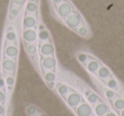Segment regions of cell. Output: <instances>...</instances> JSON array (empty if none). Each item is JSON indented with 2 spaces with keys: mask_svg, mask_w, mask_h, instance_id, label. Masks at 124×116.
I'll use <instances>...</instances> for the list:
<instances>
[{
  "mask_svg": "<svg viewBox=\"0 0 124 116\" xmlns=\"http://www.w3.org/2000/svg\"><path fill=\"white\" fill-rule=\"evenodd\" d=\"M94 112L98 116H105L109 112V108L104 102H98L94 107Z\"/></svg>",
  "mask_w": 124,
  "mask_h": 116,
  "instance_id": "14",
  "label": "cell"
},
{
  "mask_svg": "<svg viewBox=\"0 0 124 116\" xmlns=\"http://www.w3.org/2000/svg\"><path fill=\"white\" fill-rule=\"evenodd\" d=\"M26 43V44L25 48H26V53H27L30 56L32 57V58H34V56H35V54L37 53V51H38L37 45L34 44V43Z\"/></svg>",
  "mask_w": 124,
  "mask_h": 116,
  "instance_id": "19",
  "label": "cell"
},
{
  "mask_svg": "<svg viewBox=\"0 0 124 116\" xmlns=\"http://www.w3.org/2000/svg\"><path fill=\"white\" fill-rule=\"evenodd\" d=\"M38 116H48V115H46L45 114H43V113H40V114H38Z\"/></svg>",
  "mask_w": 124,
  "mask_h": 116,
  "instance_id": "36",
  "label": "cell"
},
{
  "mask_svg": "<svg viewBox=\"0 0 124 116\" xmlns=\"http://www.w3.org/2000/svg\"><path fill=\"white\" fill-rule=\"evenodd\" d=\"M6 84L9 87H13L15 84V79L13 76H7L6 77Z\"/></svg>",
  "mask_w": 124,
  "mask_h": 116,
  "instance_id": "30",
  "label": "cell"
},
{
  "mask_svg": "<svg viewBox=\"0 0 124 116\" xmlns=\"http://www.w3.org/2000/svg\"><path fill=\"white\" fill-rule=\"evenodd\" d=\"M66 102L69 105V107L73 108V109H76L78 105L80 104L82 101V97L78 92H70L67 95L66 98Z\"/></svg>",
  "mask_w": 124,
  "mask_h": 116,
  "instance_id": "8",
  "label": "cell"
},
{
  "mask_svg": "<svg viewBox=\"0 0 124 116\" xmlns=\"http://www.w3.org/2000/svg\"><path fill=\"white\" fill-rule=\"evenodd\" d=\"M105 116H116V114H114V113H112V112H108Z\"/></svg>",
  "mask_w": 124,
  "mask_h": 116,
  "instance_id": "33",
  "label": "cell"
},
{
  "mask_svg": "<svg viewBox=\"0 0 124 116\" xmlns=\"http://www.w3.org/2000/svg\"><path fill=\"white\" fill-rule=\"evenodd\" d=\"M83 65H86L87 70L89 71V73L96 74L99 70V68H100V63L98 61V60L94 59V58H92V59H90L89 61L88 60V62Z\"/></svg>",
  "mask_w": 124,
  "mask_h": 116,
  "instance_id": "13",
  "label": "cell"
},
{
  "mask_svg": "<svg viewBox=\"0 0 124 116\" xmlns=\"http://www.w3.org/2000/svg\"><path fill=\"white\" fill-rule=\"evenodd\" d=\"M6 39L9 42H14L16 39V33L14 31H9L6 33Z\"/></svg>",
  "mask_w": 124,
  "mask_h": 116,
  "instance_id": "25",
  "label": "cell"
},
{
  "mask_svg": "<svg viewBox=\"0 0 124 116\" xmlns=\"http://www.w3.org/2000/svg\"><path fill=\"white\" fill-rule=\"evenodd\" d=\"M38 38L39 39L40 42L45 43V42L48 41L51 38V34H50L49 31L48 30V28L46 27L45 24L41 19L39 20V22H38Z\"/></svg>",
  "mask_w": 124,
  "mask_h": 116,
  "instance_id": "5",
  "label": "cell"
},
{
  "mask_svg": "<svg viewBox=\"0 0 124 116\" xmlns=\"http://www.w3.org/2000/svg\"><path fill=\"white\" fill-rule=\"evenodd\" d=\"M4 107H3L2 105H0V115L2 114H4Z\"/></svg>",
  "mask_w": 124,
  "mask_h": 116,
  "instance_id": "34",
  "label": "cell"
},
{
  "mask_svg": "<svg viewBox=\"0 0 124 116\" xmlns=\"http://www.w3.org/2000/svg\"><path fill=\"white\" fill-rule=\"evenodd\" d=\"M75 9H76L75 5L70 0H63L60 4H59L55 7V9L52 13L55 14V20L63 24L65 20L73 12Z\"/></svg>",
  "mask_w": 124,
  "mask_h": 116,
  "instance_id": "1",
  "label": "cell"
},
{
  "mask_svg": "<svg viewBox=\"0 0 124 116\" xmlns=\"http://www.w3.org/2000/svg\"><path fill=\"white\" fill-rule=\"evenodd\" d=\"M57 61L54 56H46L42 60V66L47 70H54L56 68Z\"/></svg>",
  "mask_w": 124,
  "mask_h": 116,
  "instance_id": "10",
  "label": "cell"
},
{
  "mask_svg": "<svg viewBox=\"0 0 124 116\" xmlns=\"http://www.w3.org/2000/svg\"><path fill=\"white\" fill-rule=\"evenodd\" d=\"M83 18V14H82L81 13L79 12V10L76 8V9L73 10V12L65 20L63 24H64L66 27L69 28L70 30L74 31L80 25Z\"/></svg>",
  "mask_w": 124,
  "mask_h": 116,
  "instance_id": "2",
  "label": "cell"
},
{
  "mask_svg": "<svg viewBox=\"0 0 124 116\" xmlns=\"http://www.w3.org/2000/svg\"><path fill=\"white\" fill-rule=\"evenodd\" d=\"M74 32H76L78 36H80L81 37L83 38H89L92 35V31L90 29L88 23L87 22V21L84 19V17L82 19L81 23L78 26V27L74 31Z\"/></svg>",
  "mask_w": 124,
  "mask_h": 116,
  "instance_id": "4",
  "label": "cell"
},
{
  "mask_svg": "<svg viewBox=\"0 0 124 116\" xmlns=\"http://www.w3.org/2000/svg\"><path fill=\"white\" fill-rule=\"evenodd\" d=\"M12 3L16 7L21 8L22 9L23 6L26 4V0H12Z\"/></svg>",
  "mask_w": 124,
  "mask_h": 116,
  "instance_id": "27",
  "label": "cell"
},
{
  "mask_svg": "<svg viewBox=\"0 0 124 116\" xmlns=\"http://www.w3.org/2000/svg\"><path fill=\"white\" fill-rule=\"evenodd\" d=\"M22 38L25 43H34L38 39V31L35 29H25L22 32Z\"/></svg>",
  "mask_w": 124,
  "mask_h": 116,
  "instance_id": "9",
  "label": "cell"
},
{
  "mask_svg": "<svg viewBox=\"0 0 124 116\" xmlns=\"http://www.w3.org/2000/svg\"><path fill=\"white\" fill-rule=\"evenodd\" d=\"M97 75L100 79L101 80H106L109 77L111 76V74H110V71L106 66H104L100 64V66L99 68L98 71H97Z\"/></svg>",
  "mask_w": 124,
  "mask_h": 116,
  "instance_id": "15",
  "label": "cell"
},
{
  "mask_svg": "<svg viewBox=\"0 0 124 116\" xmlns=\"http://www.w3.org/2000/svg\"><path fill=\"white\" fill-rule=\"evenodd\" d=\"M5 85V82H4V80L2 78V77H0V88H3Z\"/></svg>",
  "mask_w": 124,
  "mask_h": 116,
  "instance_id": "32",
  "label": "cell"
},
{
  "mask_svg": "<svg viewBox=\"0 0 124 116\" xmlns=\"http://www.w3.org/2000/svg\"><path fill=\"white\" fill-rule=\"evenodd\" d=\"M121 116H124V109H122L121 111Z\"/></svg>",
  "mask_w": 124,
  "mask_h": 116,
  "instance_id": "35",
  "label": "cell"
},
{
  "mask_svg": "<svg viewBox=\"0 0 124 116\" xmlns=\"http://www.w3.org/2000/svg\"><path fill=\"white\" fill-rule=\"evenodd\" d=\"M3 68L6 70V71H12L16 69V61L11 58H7V59H4L3 61Z\"/></svg>",
  "mask_w": 124,
  "mask_h": 116,
  "instance_id": "16",
  "label": "cell"
},
{
  "mask_svg": "<svg viewBox=\"0 0 124 116\" xmlns=\"http://www.w3.org/2000/svg\"><path fill=\"white\" fill-rule=\"evenodd\" d=\"M62 1H63V0H50V2H49V9H51L52 12H53L54 9H55V7H56V6L58 5L59 4H60Z\"/></svg>",
  "mask_w": 124,
  "mask_h": 116,
  "instance_id": "28",
  "label": "cell"
},
{
  "mask_svg": "<svg viewBox=\"0 0 124 116\" xmlns=\"http://www.w3.org/2000/svg\"><path fill=\"white\" fill-rule=\"evenodd\" d=\"M26 14H35L40 17V0H28L26 5Z\"/></svg>",
  "mask_w": 124,
  "mask_h": 116,
  "instance_id": "6",
  "label": "cell"
},
{
  "mask_svg": "<svg viewBox=\"0 0 124 116\" xmlns=\"http://www.w3.org/2000/svg\"><path fill=\"white\" fill-rule=\"evenodd\" d=\"M106 85L110 89H117L118 88V82L115 78L112 77V75L110 77V79H108V80L106 81Z\"/></svg>",
  "mask_w": 124,
  "mask_h": 116,
  "instance_id": "20",
  "label": "cell"
},
{
  "mask_svg": "<svg viewBox=\"0 0 124 116\" xmlns=\"http://www.w3.org/2000/svg\"><path fill=\"white\" fill-rule=\"evenodd\" d=\"M78 59L81 64L85 65L88 60V55L86 54V53H80L78 54Z\"/></svg>",
  "mask_w": 124,
  "mask_h": 116,
  "instance_id": "23",
  "label": "cell"
},
{
  "mask_svg": "<svg viewBox=\"0 0 124 116\" xmlns=\"http://www.w3.org/2000/svg\"><path fill=\"white\" fill-rule=\"evenodd\" d=\"M37 111H38V109L33 105H30L26 108V114H27L29 116L35 115V114H37Z\"/></svg>",
  "mask_w": 124,
  "mask_h": 116,
  "instance_id": "26",
  "label": "cell"
},
{
  "mask_svg": "<svg viewBox=\"0 0 124 116\" xmlns=\"http://www.w3.org/2000/svg\"><path fill=\"white\" fill-rule=\"evenodd\" d=\"M99 99H100L99 96L97 95L95 92H92L90 95H88V97H87V100H88V102H89V103H91V104L96 103V102L99 101Z\"/></svg>",
  "mask_w": 124,
  "mask_h": 116,
  "instance_id": "21",
  "label": "cell"
},
{
  "mask_svg": "<svg viewBox=\"0 0 124 116\" xmlns=\"http://www.w3.org/2000/svg\"><path fill=\"white\" fill-rule=\"evenodd\" d=\"M43 79L46 81V84L50 89H53L55 87V80H56V74L54 70H48L43 73Z\"/></svg>",
  "mask_w": 124,
  "mask_h": 116,
  "instance_id": "12",
  "label": "cell"
},
{
  "mask_svg": "<svg viewBox=\"0 0 124 116\" xmlns=\"http://www.w3.org/2000/svg\"><path fill=\"white\" fill-rule=\"evenodd\" d=\"M40 19H41V16L38 17L35 14H26L22 21L23 27H24V29H32V28L35 29L38 27Z\"/></svg>",
  "mask_w": 124,
  "mask_h": 116,
  "instance_id": "3",
  "label": "cell"
},
{
  "mask_svg": "<svg viewBox=\"0 0 124 116\" xmlns=\"http://www.w3.org/2000/svg\"><path fill=\"white\" fill-rule=\"evenodd\" d=\"M21 10V8H18V7H15L13 9H11L10 13H9V16H10L11 20H14L16 16L19 14L20 11Z\"/></svg>",
  "mask_w": 124,
  "mask_h": 116,
  "instance_id": "24",
  "label": "cell"
},
{
  "mask_svg": "<svg viewBox=\"0 0 124 116\" xmlns=\"http://www.w3.org/2000/svg\"><path fill=\"white\" fill-rule=\"evenodd\" d=\"M57 90H58V92L60 96L62 97H65V96L67 95V93L71 92V89L68 87V86L65 85L63 83H57L56 85Z\"/></svg>",
  "mask_w": 124,
  "mask_h": 116,
  "instance_id": "17",
  "label": "cell"
},
{
  "mask_svg": "<svg viewBox=\"0 0 124 116\" xmlns=\"http://www.w3.org/2000/svg\"><path fill=\"white\" fill-rule=\"evenodd\" d=\"M114 107L116 110H122L124 109V100L122 98H116L114 102Z\"/></svg>",
  "mask_w": 124,
  "mask_h": 116,
  "instance_id": "22",
  "label": "cell"
},
{
  "mask_svg": "<svg viewBox=\"0 0 124 116\" xmlns=\"http://www.w3.org/2000/svg\"><path fill=\"white\" fill-rule=\"evenodd\" d=\"M5 54L9 58H16L18 55V48L15 45H9L6 48Z\"/></svg>",
  "mask_w": 124,
  "mask_h": 116,
  "instance_id": "18",
  "label": "cell"
},
{
  "mask_svg": "<svg viewBox=\"0 0 124 116\" xmlns=\"http://www.w3.org/2000/svg\"><path fill=\"white\" fill-rule=\"evenodd\" d=\"M105 96H106V97L109 99V100H111V99H113L114 97L116 96V93L114 91H112V89H110V90L105 91Z\"/></svg>",
  "mask_w": 124,
  "mask_h": 116,
  "instance_id": "29",
  "label": "cell"
},
{
  "mask_svg": "<svg viewBox=\"0 0 124 116\" xmlns=\"http://www.w3.org/2000/svg\"><path fill=\"white\" fill-rule=\"evenodd\" d=\"M40 53L43 56H53L55 53V48L52 39L50 38L48 41L43 43L40 47Z\"/></svg>",
  "mask_w": 124,
  "mask_h": 116,
  "instance_id": "7",
  "label": "cell"
},
{
  "mask_svg": "<svg viewBox=\"0 0 124 116\" xmlns=\"http://www.w3.org/2000/svg\"><path fill=\"white\" fill-rule=\"evenodd\" d=\"M4 99H5V94H4V92L0 91V102H3Z\"/></svg>",
  "mask_w": 124,
  "mask_h": 116,
  "instance_id": "31",
  "label": "cell"
},
{
  "mask_svg": "<svg viewBox=\"0 0 124 116\" xmlns=\"http://www.w3.org/2000/svg\"><path fill=\"white\" fill-rule=\"evenodd\" d=\"M76 114L78 116H91L92 108L88 103L83 102L76 108Z\"/></svg>",
  "mask_w": 124,
  "mask_h": 116,
  "instance_id": "11",
  "label": "cell"
}]
</instances>
